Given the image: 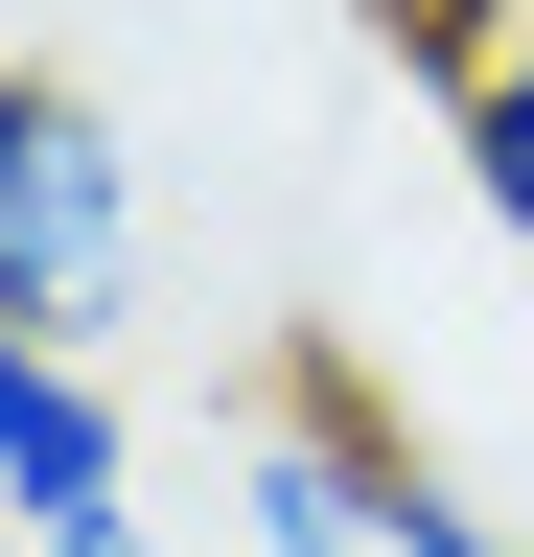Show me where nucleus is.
I'll use <instances>...</instances> for the list:
<instances>
[{"instance_id":"obj_1","label":"nucleus","mask_w":534,"mask_h":557,"mask_svg":"<svg viewBox=\"0 0 534 557\" xmlns=\"http://www.w3.org/2000/svg\"><path fill=\"white\" fill-rule=\"evenodd\" d=\"M0 325H140V139L94 70H0Z\"/></svg>"},{"instance_id":"obj_7","label":"nucleus","mask_w":534,"mask_h":557,"mask_svg":"<svg viewBox=\"0 0 534 557\" xmlns=\"http://www.w3.org/2000/svg\"><path fill=\"white\" fill-rule=\"evenodd\" d=\"M0 557H24V534H0ZM47 557H163V534H47Z\"/></svg>"},{"instance_id":"obj_2","label":"nucleus","mask_w":534,"mask_h":557,"mask_svg":"<svg viewBox=\"0 0 534 557\" xmlns=\"http://www.w3.org/2000/svg\"><path fill=\"white\" fill-rule=\"evenodd\" d=\"M0 534H140V418L94 348H0Z\"/></svg>"},{"instance_id":"obj_5","label":"nucleus","mask_w":534,"mask_h":557,"mask_svg":"<svg viewBox=\"0 0 534 557\" xmlns=\"http://www.w3.org/2000/svg\"><path fill=\"white\" fill-rule=\"evenodd\" d=\"M395 557H534V534H511V511H464V487L419 465V487H395Z\"/></svg>"},{"instance_id":"obj_6","label":"nucleus","mask_w":534,"mask_h":557,"mask_svg":"<svg viewBox=\"0 0 534 557\" xmlns=\"http://www.w3.org/2000/svg\"><path fill=\"white\" fill-rule=\"evenodd\" d=\"M372 24H395V47H419V70H464V47H488V24H534V0H372Z\"/></svg>"},{"instance_id":"obj_8","label":"nucleus","mask_w":534,"mask_h":557,"mask_svg":"<svg viewBox=\"0 0 534 557\" xmlns=\"http://www.w3.org/2000/svg\"><path fill=\"white\" fill-rule=\"evenodd\" d=\"M0 348H47V325H0Z\"/></svg>"},{"instance_id":"obj_3","label":"nucleus","mask_w":534,"mask_h":557,"mask_svg":"<svg viewBox=\"0 0 534 557\" xmlns=\"http://www.w3.org/2000/svg\"><path fill=\"white\" fill-rule=\"evenodd\" d=\"M395 487H419V442H372L349 395H280L233 442V557H395Z\"/></svg>"},{"instance_id":"obj_4","label":"nucleus","mask_w":534,"mask_h":557,"mask_svg":"<svg viewBox=\"0 0 534 557\" xmlns=\"http://www.w3.org/2000/svg\"><path fill=\"white\" fill-rule=\"evenodd\" d=\"M442 139H464V209L534 256V24H488V47L442 70Z\"/></svg>"}]
</instances>
